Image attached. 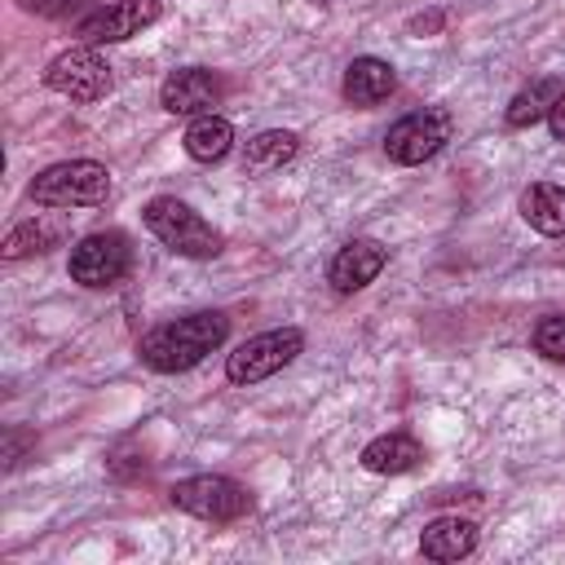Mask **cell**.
<instances>
[{
	"label": "cell",
	"mask_w": 565,
	"mask_h": 565,
	"mask_svg": "<svg viewBox=\"0 0 565 565\" xmlns=\"http://www.w3.org/2000/svg\"><path fill=\"white\" fill-rule=\"evenodd\" d=\"M44 84L71 102H97L110 93V66H106V57H97L93 44H79V49L57 53L44 66Z\"/></svg>",
	"instance_id": "obj_7"
},
{
	"label": "cell",
	"mask_w": 565,
	"mask_h": 565,
	"mask_svg": "<svg viewBox=\"0 0 565 565\" xmlns=\"http://www.w3.org/2000/svg\"><path fill=\"white\" fill-rule=\"evenodd\" d=\"M384 260H388V252H384L375 238H353V243H344V247L331 256L327 278H331V287H335L340 296H349V291H362L366 282H375L380 269H384Z\"/></svg>",
	"instance_id": "obj_11"
},
{
	"label": "cell",
	"mask_w": 565,
	"mask_h": 565,
	"mask_svg": "<svg viewBox=\"0 0 565 565\" xmlns=\"http://www.w3.org/2000/svg\"><path fill=\"white\" fill-rule=\"evenodd\" d=\"M185 154L190 159H199V163H216V159H225L230 154V146H234V128H230V119H221V115H194V124L185 128Z\"/></svg>",
	"instance_id": "obj_16"
},
{
	"label": "cell",
	"mask_w": 565,
	"mask_h": 565,
	"mask_svg": "<svg viewBox=\"0 0 565 565\" xmlns=\"http://www.w3.org/2000/svg\"><path fill=\"white\" fill-rule=\"evenodd\" d=\"M300 349H305L300 327H274V331H260V335L243 340V344L230 353L225 375H230V384H256V380H269V375L282 371Z\"/></svg>",
	"instance_id": "obj_4"
},
{
	"label": "cell",
	"mask_w": 565,
	"mask_h": 565,
	"mask_svg": "<svg viewBox=\"0 0 565 565\" xmlns=\"http://www.w3.org/2000/svg\"><path fill=\"white\" fill-rule=\"evenodd\" d=\"M521 216L530 230L539 234H565V185H552V181H534L521 190Z\"/></svg>",
	"instance_id": "obj_15"
},
{
	"label": "cell",
	"mask_w": 565,
	"mask_h": 565,
	"mask_svg": "<svg viewBox=\"0 0 565 565\" xmlns=\"http://www.w3.org/2000/svg\"><path fill=\"white\" fill-rule=\"evenodd\" d=\"M450 132H455V124H450V115L441 110V106H424V110H411V115H402L388 132H384V154L393 159V163H424V159H433L446 141H450Z\"/></svg>",
	"instance_id": "obj_5"
},
{
	"label": "cell",
	"mask_w": 565,
	"mask_h": 565,
	"mask_svg": "<svg viewBox=\"0 0 565 565\" xmlns=\"http://www.w3.org/2000/svg\"><path fill=\"white\" fill-rule=\"evenodd\" d=\"M477 547V525L468 516H433L419 534V552L428 561H459Z\"/></svg>",
	"instance_id": "obj_13"
},
{
	"label": "cell",
	"mask_w": 565,
	"mask_h": 565,
	"mask_svg": "<svg viewBox=\"0 0 565 565\" xmlns=\"http://www.w3.org/2000/svg\"><path fill=\"white\" fill-rule=\"evenodd\" d=\"M534 349L552 362H565V313H552L534 327Z\"/></svg>",
	"instance_id": "obj_20"
},
{
	"label": "cell",
	"mask_w": 565,
	"mask_h": 565,
	"mask_svg": "<svg viewBox=\"0 0 565 565\" xmlns=\"http://www.w3.org/2000/svg\"><path fill=\"white\" fill-rule=\"evenodd\" d=\"M296 150H300V137H296V132H287V128H265V132H256V137L247 141L243 168H247V172H274V168H282Z\"/></svg>",
	"instance_id": "obj_17"
},
{
	"label": "cell",
	"mask_w": 565,
	"mask_h": 565,
	"mask_svg": "<svg viewBox=\"0 0 565 565\" xmlns=\"http://www.w3.org/2000/svg\"><path fill=\"white\" fill-rule=\"evenodd\" d=\"M340 88H344V102H349V106H380V102L397 88V75H393V66L380 62V57H353Z\"/></svg>",
	"instance_id": "obj_12"
},
{
	"label": "cell",
	"mask_w": 565,
	"mask_h": 565,
	"mask_svg": "<svg viewBox=\"0 0 565 565\" xmlns=\"http://www.w3.org/2000/svg\"><path fill=\"white\" fill-rule=\"evenodd\" d=\"M172 503L199 521H238L252 499L238 481L221 477V472H199V477H185L172 486Z\"/></svg>",
	"instance_id": "obj_6"
},
{
	"label": "cell",
	"mask_w": 565,
	"mask_h": 565,
	"mask_svg": "<svg viewBox=\"0 0 565 565\" xmlns=\"http://www.w3.org/2000/svg\"><path fill=\"white\" fill-rule=\"evenodd\" d=\"M53 238H57V234H53L49 225H40V221H22L18 230H9V238H4V256L18 260V256H31V252H44Z\"/></svg>",
	"instance_id": "obj_19"
},
{
	"label": "cell",
	"mask_w": 565,
	"mask_h": 565,
	"mask_svg": "<svg viewBox=\"0 0 565 565\" xmlns=\"http://www.w3.org/2000/svg\"><path fill=\"white\" fill-rule=\"evenodd\" d=\"M547 128H552L556 141H565V93L552 102V110H547Z\"/></svg>",
	"instance_id": "obj_21"
},
{
	"label": "cell",
	"mask_w": 565,
	"mask_h": 565,
	"mask_svg": "<svg viewBox=\"0 0 565 565\" xmlns=\"http://www.w3.org/2000/svg\"><path fill=\"white\" fill-rule=\"evenodd\" d=\"M221 102V79L203 66H185L172 71L159 88V106L168 115H212V106Z\"/></svg>",
	"instance_id": "obj_10"
},
{
	"label": "cell",
	"mask_w": 565,
	"mask_h": 565,
	"mask_svg": "<svg viewBox=\"0 0 565 565\" xmlns=\"http://www.w3.org/2000/svg\"><path fill=\"white\" fill-rule=\"evenodd\" d=\"M159 13H163L159 0H115L79 22V40L84 44H119V40L146 31L150 22H159Z\"/></svg>",
	"instance_id": "obj_9"
},
{
	"label": "cell",
	"mask_w": 565,
	"mask_h": 565,
	"mask_svg": "<svg viewBox=\"0 0 565 565\" xmlns=\"http://www.w3.org/2000/svg\"><path fill=\"white\" fill-rule=\"evenodd\" d=\"M141 221L146 230L177 256H194V260H207L221 252V234L190 207L181 203L177 194H154L146 207H141Z\"/></svg>",
	"instance_id": "obj_2"
},
{
	"label": "cell",
	"mask_w": 565,
	"mask_h": 565,
	"mask_svg": "<svg viewBox=\"0 0 565 565\" xmlns=\"http://www.w3.org/2000/svg\"><path fill=\"white\" fill-rule=\"evenodd\" d=\"M110 194V172L97 159H62L31 181V199L40 207H97Z\"/></svg>",
	"instance_id": "obj_3"
},
{
	"label": "cell",
	"mask_w": 565,
	"mask_h": 565,
	"mask_svg": "<svg viewBox=\"0 0 565 565\" xmlns=\"http://www.w3.org/2000/svg\"><path fill=\"white\" fill-rule=\"evenodd\" d=\"M225 335H230V318L225 313H216V309L185 313V318L163 322V327H154V331L141 335V362L150 371L177 375V371L199 366Z\"/></svg>",
	"instance_id": "obj_1"
},
{
	"label": "cell",
	"mask_w": 565,
	"mask_h": 565,
	"mask_svg": "<svg viewBox=\"0 0 565 565\" xmlns=\"http://www.w3.org/2000/svg\"><path fill=\"white\" fill-rule=\"evenodd\" d=\"M565 93V84L561 79H534V84H525L512 102H508V128H530V124H539V119H547V110H552V102Z\"/></svg>",
	"instance_id": "obj_18"
},
{
	"label": "cell",
	"mask_w": 565,
	"mask_h": 565,
	"mask_svg": "<svg viewBox=\"0 0 565 565\" xmlns=\"http://www.w3.org/2000/svg\"><path fill=\"white\" fill-rule=\"evenodd\" d=\"M419 459H424V450H419V441L411 433H384V437H375V441L362 446V468L366 472H380V477L411 472Z\"/></svg>",
	"instance_id": "obj_14"
},
{
	"label": "cell",
	"mask_w": 565,
	"mask_h": 565,
	"mask_svg": "<svg viewBox=\"0 0 565 565\" xmlns=\"http://www.w3.org/2000/svg\"><path fill=\"white\" fill-rule=\"evenodd\" d=\"M128 265H132V252L119 230L88 234L71 247V278L79 287H115L128 274Z\"/></svg>",
	"instance_id": "obj_8"
},
{
	"label": "cell",
	"mask_w": 565,
	"mask_h": 565,
	"mask_svg": "<svg viewBox=\"0 0 565 565\" xmlns=\"http://www.w3.org/2000/svg\"><path fill=\"white\" fill-rule=\"evenodd\" d=\"M22 9H31V13H66V9H75V0H22Z\"/></svg>",
	"instance_id": "obj_22"
}]
</instances>
